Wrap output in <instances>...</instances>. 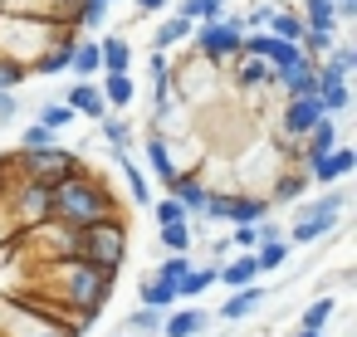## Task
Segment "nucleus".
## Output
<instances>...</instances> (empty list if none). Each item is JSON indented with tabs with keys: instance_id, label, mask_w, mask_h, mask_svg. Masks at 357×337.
Here are the masks:
<instances>
[{
	"instance_id": "1",
	"label": "nucleus",
	"mask_w": 357,
	"mask_h": 337,
	"mask_svg": "<svg viewBox=\"0 0 357 337\" xmlns=\"http://www.w3.org/2000/svg\"><path fill=\"white\" fill-rule=\"evenodd\" d=\"M35 283H40V293H50V298H54V303H50V313L69 308V322L84 332V327H93V322H98V313L108 308L118 274H108V269H98V264H84V259H64V264H54V269L35 274ZM59 318H64V313H59Z\"/></svg>"
},
{
	"instance_id": "2",
	"label": "nucleus",
	"mask_w": 357,
	"mask_h": 337,
	"mask_svg": "<svg viewBox=\"0 0 357 337\" xmlns=\"http://www.w3.org/2000/svg\"><path fill=\"white\" fill-rule=\"evenodd\" d=\"M113 215H123V201H118V196H113V186H108L103 176H93L89 166L54 186V220H59V225L84 230V225L113 220Z\"/></svg>"
},
{
	"instance_id": "3",
	"label": "nucleus",
	"mask_w": 357,
	"mask_h": 337,
	"mask_svg": "<svg viewBox=\"0 0 357 337\" xmlns=\"http://www.w3.org/2000/svg\"><path fill=\"white\" fill-rule=\"evenodd\" d=\"M64 35H79L74 25H59V20H45V15H10L0 10V59H10L20 69H35V59L64 40Z\"/></svg>"
},
{
	"instance_id": "4",
	"label": "nucleus",
	"mask_w": 357,
	"mask_h": 337,
	"mask_svg": "<svg viewBox=\"0 0 357 337\" xmlns=\"http://www.w3.org/2000/svg\"><path fill=\"white\" fill-rule=\"evenodd\" d=\"M342 215H347V186H323L318 201H298L294 205V215L284 225V240L289 244H318V240H328L342 225Z\"/></svg>"
},
{
	"instance_id": "5",
	"label": "nucleus",
	"mask_w": 357,
	"mask_h": 337,
	"mask_svg": "<svg viewBox=\"0 0 357 337\" xmlns=\"http://www.w3.org/2000/svg\"><path fill=\"white\" fill-rule=\"evenodd\" d=\"M74 259L98 264V269H108V274H123V264H128V215L84 225V230L74 235Z\"/></svg>"
},
{
	"instance_id": "6",
	"label": "nucleus",
	"mask_w": 357,
	"mask_h": 337,
	"mask_svg": "<svg viewBox=\"0 0 357 337\" xmlns=\"http://www.w3.org/2000/svg\"><path fill=\"white\" fill-rule=\"evenodd\" d=\"M240 40H245V20L225 10L220 20L196 25L186 45L196 49V59H201V64H211V69H230V64L240 59Z\"/></svg>"
},
{
	"instance_id": "7",
	"label": "nucleus",
	"mask_w": 357,
	"mask_h": 337,
	"mask_svg": "<svg viewBox=\"0 0 357 337\" xmlns=\"http://www.w3.org/2000/svg\"><path fill=\"white\" fill-rule=\"evenodd\" d=\"M10 166L20 181H40V186H59L74 171H84V157L74 147H40V152H10Z\"/></svg>"
},
{
	"instance_id": "8",
	"label": "nucleus",
	"mask_w": 357,
	"mask_h": 337,
	"mask_svg": "<svg viewBox=\"0 0 357 337\" xmlns=\"http://www.w3.org/2000/svg\"><path fill=\"white\" fill-rule=\"evenodd\" d=\"M352 171H357V147L337 142L328 157H318V162L308 166V181H313V186H337V181H347Z\"/></svg>"
},
{
	"instance_id": "9",
	"label": "nucleus",
	"mask_w": 357,
	"mask_h": 337,
	"mask_svg": "<svg viewBox=\"0 0 357 337\" xmlns=\"http://www.w3.org/2000/svg\"><path fill=\"white\" fill-rule=\"evenodd\" d=\"M64 108H69L74 118H89V123H103V118H108V103H103L98 79H74L69 93H64Z\"/></svg>"
},
{
	"instance_id": "10",
	"label": "nucleus",
	"mask_w": 357,
	"mask_h": 337,
	"mask_svg": "<svg viewBox=\"0 0 357 337\" xmlns=\"http://www.w3.org/2000/svg\"><path fill=\"white\" fill-rule=\"evenodd\" d=\"M318 118H323L318 98H284V108H279V137L284 142H298Z\"/></svg>"
},
{
	"instance_id": "11",
	"label": "nucleus",
	"mask_w": 357,
	"mask_h": 337,
	"mask_svg": "<svg viewBox=\"0 0 357 337\" xmlns=\"http://www.w3.org/2000/svg\"><path fill=\"white\" fill-rule=\"evenodd\" d=\"M137 152H142V171H147V181H162V191H167V186L176 181L167 137H157V132H142V137H137Z\"/></svg>"
},
{
	"instance_id": "12",
	"label": "nucleus",
	"mask_w": 357,
	"mask_h": 337,
	"mask_svg": "<svg viewBox=\"0 0 357 337\" xmlns=\"http://www.w3.org/2000/svg\"><path fill=\"white\" fill-rule=\"evenodd\" d=\"M308 186H313V181H308V171H303V166H279V171H274V181H269V191H264V196H269V210L298 205V201L308 196Z\"/></svg>"
},
{
	"instance_id": "13",
	"label": "nucleus",
	"mask_w": 357,
	"mask_h": 337,
	"mask_svg": "<svg viewBox=\"0 0 357 337\" xmlns=\"http://www.w3.org/2000/svg\"><path fill=\"white\" fill-rule=\"evenodd\" d=\"M230 84H235V93H264V88H274V69H269L264 59L240 54L235 69H230Z\"/></svg>"
},
{
	"instance_id": "14",
	"label": "nucleus",
	"mask_w": 357,
	"mask_h": 337,
	"mask_svg": "<svg viewBox=\"0 0 357 337\" xmlns=\"http://www.w3.org/2000/svg\"><path fill=\"white\" fill-rule=\"evenodd\" d=\"M167 196H172L191 220H201V210H206V201H211V186H206V176L196 171V176H176V181L167 186Z\"/></svg>"
},
{
	"instance_id": "15",
	"label": "nucleus",
	"mask_w": 357,
	"mask_h": 337,
	"mask_svg": "<svg viewBox=\"0 0 357 337\" xmlns=\"http://www.w3.org/2000/svg\"><path fill=\"white\" fill-rule=\"evenodd\" d=\"M264 303H269V288H264V283H245V288H235V293L220 303V318H225V322H240V318H255Z\"/></svg>"
},
{
	"instance_id": "16",
	"label": "nucleus",
	"mask_w": 357,
	"mask_h": 337,
	"mask_svg": "<svg viewBox=\"0 0 357 337\" xmlns=\"http://www.w3.org/2000/svg\"><path fill=\"white\" fill-rule=\"evenodd\" d=\"M206 327H211V313L206 308H172L162 318V332L157 337H206Z\"/></svg>"
},
{
	"instance_id": "17",
	"label": "nucleus",
	"mask_w": 357,
	"mask_h": 337,
	"mask_svg": "<svg viewBox=\"0 0 357 337\" xmlns=\"http://www.w3.org/2000/svg\"><path fill=\"white\" fill-rule=\"evenodd\" d=\"M98 88H103L108 113H128L137 103V79L132 74H98Z\"/></svg>"
},
{
	"instance_id": "18",
	"label": "nucleus",
	"mask_w": 357,
	"mask_h": 337,
	"mask_svg": "<svg viewBox=\"0 0 357 337\" xmlns=\"http://www.w3.org/2000/svg\"><path fill=\"white\" fill-rule=\"evenodd\" d=\"M98 137L108 142V152H123V157H132V147H137V127H132L128 113H108L98 123Z\"/></svg>"
},
{
	"instance_id": "19",
	"label": "nucleus",
	"mask_w": 357,
	"mask_h": 337,
	"mask_svg": "<svg viewBox=\"0 0 357 337\" xmlns=\"http://www.w3.org/2000/svg\"><path fill=\"white\" fill-rule=\"evenodd\" d=\"M215 283H225L230 293L245 288V283H259V264H255V254H230V259H220V264H215Z\"/></svg>"
},
{
	"instance_id": "20",
	"label": "nucleus",
	"mask_w": 357,
	"mask_h": 337,
	"mask_svg": "<svg viewBox=\"0 0 357 337\" xmlns=\"http://www.w3.org/2000/svg\"><path fill=\"white\" fill-rule=\"evenodd\" d=\"M69 74H74V79H98V74H103L98 35H79V40H74V49H69Z\"/></svg>"
},
{
	"instance_id": "21",
	"label": "nucleus",
	"mask_w": 357,
	"mask_h": 337,
	"mask_svg": "<svg viewBox=\"0 0 357 337\" xmlns=\"http://www.w3.org/2000/svg\"><path fill=\"white\" fill-rule=\"evenodd\" d=\"M137 308H152V313H162V318H167V313L176 308V288H172V283H162L157 274H142V279H137Z\"/></svg>"
},
{
	"instance_id": "22",
	"label": "nucleus",
	"mask_w": 357,
	"mask_h": 337,
	"mask_svg": "<svg viewBox=\"0 0 357 337\" xmlns=\"http://www.w3.org/2000/svg\"><path fill=\"white\" fill-rule=\"evenodd\" d=\"M74 40L79 35H64V40H54L40 59H35V69H30V79H59V74H69V49H74Z\"/></svg>"
},
{
	"instance_id": "23",
	"label": "nucleus",
	"mask_w": 357,
	"mask_h": 337,
	"mask_svg": "<svg viewBox=\"0 0 357 337\" xmlns=\"http://www.w3.org/2000/svg\"><path fill=\"white\" fill-rule=\"evenodd\" d=\"M98 59L103 74H132V45L123 35H98Z\"/></svg>"
},
{
	"instance_id": "24",
	"label": "nucleus",
	"mask_w": 357,
	"mask_h": 337,
	"mask_svg": "<svg viewBox=\"0 0 357 337\" xmlns=\"http://www.w3.org/2000/svg\"><path fill=\"white\" fill-rule=\"evenodd\" d=\"M191 30H196L191 20H181V15H172V10H167V15H162V25L152 30V40H147V45L167 54V49H176V45H186V40H191Z\"/></svg>"
},
{
	"instance_id": "25",
	"label": "nucleus",
	"mask_w": 357,
	"mask_h": 337,
	"mask_svg": "<svg viewBox=\"0 0 357 337\" xmlns=\"http://www.w3.org/2000/svg\"><path fill=\"white\" fill-rule=\"evenodd\" d=\"M279 93H284V98H313V93H318V64H313V59H303L294 74H284V79H279Z\"/></svg>"
},
{
	"instance_id": "26",
	"label": "nucleus",
	"mask_w": 357,
	"mask_h": 337,
	"mask_svg": "<svg viewBox=\"0 0 357 337\" xmlns=\"http://www.w3.org/2000/svg\"><path fill=\"white\" fill-rule=\"evenodd\" d=\"M113 162L123 166V181H128V201L132 205H152V181H147V171L132 162V157H123V152H113Z\"/></svg>"
},
{
	"instance_id": "27",
	"label": "nucleus",
	"mask_w": 357,
	"mask_h": 337,
	"mask_svg": "<svg viewBox=\"0 0 357 337\" xmlns=\"http://www.w3.org/2000/svg\"><path fill=\"white\" fill-rule=\"evenodd\" d=\"M157 249L162 254H191L196 249V225H157Z\"/></svg>"
},
{
	"instance_id": "28",
	"label": "nucleus",
	"mask_w": 357,
	"mask_h": 337,
	"mask_svg": "<svg viewBox=\"0 0 357 337\" xmlns=\"http://www.w3.org/2000/svg\"><path fill=\"white\" fill-rule=\"evenodd\" d=\"M30 123H40V127H50V132H59V137H64L79 118L64 108V98H50V103H35V118H30Z\"/></svg>"
},
{
	"instance_id": "29",
	"label": "nucleus",
	"mask_w": 357,
	"mask_h": 337,
	"mask_svg": "<svg viewBox=\"0 0 357 337\" xmlns=\"http://www.w3.org/2000/svg\"><path fill=\"white\" fill-rule=\"evenodd\" d=\"M264 35H274V40H284V45H298V40H303V20H298V10H294V6H279Z\"/></svg>"
},
{
	"instance_id": "30",
	"label": "nucleus",
	"mask_w": 357,
	"mask_h": 337,
	"mask_svg": "<svg viewBox=\"0 0 357 337\" xmlns=\"http://www.w3.org/2000/svg\"><path fill=\"white\" fill-rule=\"evenodd\" d=\"M206 288H215V264H191V274L176 283V303H186V298H201Z\"/></svg>"
},
{
	"instance_id": "31",
	"label": "nucleus",
	"mask_w": 357,
	"mask_h": 337,
	"mask_svg": "<svg viewBox=\"0 0 357 337\" xmlns=\"http://www.w3.org/2000/svg\"><path fill=\"white\" fill-rule=\"evenodd\" d=\"M337 318V298H328V293H318L308 308H303V318H298V327H308V332H328V322Z\"/></svg>"
},
{
	"instance_id": "32",
	"label": "nucleus",
	"mask_w": 357,
	"mask_h": 337,
	"mask_svg": "<svg viewBox=\"0 0 357 337\" xmlns=\"http://www.w3.org/2000/svg\"><path fill=\"white\" fill-rule=\"evenodd\" d=\"M172 15H181L191 25H206V20H220L225 6H215V0H172Z\"/></svg>"
},
{
	"instance_id": "33",
	"label": "nucleus",
	"mask_w": 357,
	"mask_h": 337,
	"mask_svg": "<svg viewBox=\"0 0 357 337\" xmlns=\"http://www.w3.org/2000/svg\"><path fill=\"white\" fill-rule=\"evenodd\" d=\"M323 69H328V74H337V79H352V74H357V45H347V40H333V49H328Z\"/></svg>"
},
{
	"instance_id": "34",
	"label": "nucleus",
	"mask_w": 357,
	"mask_h": 337,
	"mask_svg": "<svg viewBox=\"0 0 357 337\" xmlns=\"http://www.w3.org/2000/svg\"><path fill=\"white\" fill-rule=\"evenodd\" d=\"M289 254H294V244H289V240H269V244H259V249H255L259 279H264V274H279V269L289 264Z\"/></svg>"
},
{
	"instance_id": "35",
	"label": "nucleus",
	"mask_w": 357,
	"mask_h": 337,
	"mask_svg": "<svg viewBox=\"0 0 357 337\" xmlns=\"http://www.w3.org/2000/svg\"><path fill=\"white\" fill-rule=\"evenodd\" d=\"M118 332H132V337H157V332H162V313H152V308H132V313H123Z\"/></svg>"
},
{
	"instance_id": "36",
	"label": "nucleus",
	"mask_w": 357,
	"mask_h": 337,
	"mask_svg": "<svg viewBox=\"0 0 357 337\" xmlns=\"http://www.w3.org/2000/svg\"><path fill=\"white\" fill-rule=\"evenodd\" d=\"M108 15H113V6L108 0H79V10H74V30H103L108 25Z\"/></svg>"
},
{
	"instance_id": "37",
	"label": "nucleus",
	"mask_w": 357,
	"mask_h": 337,
	"mask_svg": "<svg viewBox=\"0 0 357 337\" xmlns=\"http://www.w3.org/2000/svg\"><path fill=\"white\" fill-rule=\"evenodd\" d=\"M274 10H279V0H250V10L240 15L245 20V35H264L269 20H274Z\"/></svg>"
},
{
	"instance_id": "38",
	"label": "nucleus",
	"mask_w": 357,
	"mask_h": 337,
	"mask_svg": "<svg viewBox=\"0 0 357 337\" xmlns=\"http://www.w3.org/2000/svg\"><path fill=\"white\" fill-rule=\"evenodd\" d=\"M191 264H196L191 254H162V264H157L152 274H157L162 283H172V288H176V283H181V279L191 274Z\"/></svg>"
},
{
	"instance_id": "39",
	"label": "nucleus",
	"mask_w": 357,
	"mask_h": 337,
	"mask_svg": "<svg viewBox=\"0 0 357 337\" xmlns=\"http://www.w3.org/2000/svg\"><path fill=\"white\" fill-rule=\"evenodd\" d=\"M147 210L157 215V225H186V220H191V215H186V210H181L167 191H162V196H152V205H147Z\"/></svg>"
},
{
	"instance_id": "40",
	"label": "nucleus",
	"mask_w": 357,
	"mask_h": 337,
	"mask_svg": "<svg viewBox=\"0 0 357 337\" xmlns=\"http://www.w3.org/2000/svg\"><path fill=\"white\" fill-rule=\"evenodd\" d=\"M54 142H59V132H50V127L30 123V127L20 132V147H15V152H40V147H54Z\"/></svg>"
},
{
	"instance_id": "41",
	"label": "nucleus",
	"mask_w": 357,
	"mask_h": 337,
	"mask_svg": "<svg viewBox=\"0 0 357 337\" xmlns=\"http://www.w3.org/2000/svg\"><path fill=\"white\" fill-rule=\"evenodd\" d=\"M25 84H30V69L10 64V59H0V93H20Z\"/></svg>"
},
{
	"instance_id": "42",
	"label": "nucleus",
	"mask_w": 357,
	"mask_h": 337,
	"mask_svg": "<svg viewBox=\"0 0 357 337\" xmlns=\"http://www.w3.org/2000/svg\"><path fill=\"white\" fill-rule=\"evenodd\" d=\"M225 240H230V249H235V254H255V249H259L255 225H230V235H225Z\"/></svg>"
},
{
	"instance_id": "43",
	"label": "nucleus",
	"mask_w": 357,
	"mask_h": 337,
	"mask_svg": "<svg viewBox=\"0 0 357 337\" xmlns=\"http://www.w3.org/2000/svg\"><path fill=\"white\" fill-rule=\"evenodd\" d=\"M25 113V103H20V93H0V127H10L15 118Z\"/></svg>"
},
{
	"instance_id": "44",
	"label": "nucleus",
	"mask_w": 357,
	"mask_h": 337,
	"mask_svg": "<svg viewBox=\"0 0 357 337\" xmlns=\"http://www.w3.org/2000/svg\"><path fill=\"white\" fill-rule=\"evenodd\" d=\"M132 6H137V20H147V15H167L172 0H132Z\"/></svg>"
},
{
	"instance_id": "45",
	"label": "nucleus",
	"mask_w": 357,
	"mask_h": 337,
	"mask_svg": "<svg viewBox=\"0 0 357 337\" xmlns=\"http://www.w3.org/2000/svg\"><path fill=\"white\" fill-rule=\"evenodd\" d=\"M10 186H15V166H10V157H0V205H6Z\"/></svg>"
},
{
	"instance_id": "46",
	"label": "nucleus",
	"mask_w": 357,
	"mask_h": 337,
	"mask_svg": "<svg viewBox=\"0 0 357 337\" xmlns=\"http://www.w3.org/2000/svg\"><path fill=\"white\" fill-rule=\"evenodd\" d=\"M294 337H328V332H308V327H294Z\"/></svg>"
},
{
	"instance_id": "47",
	"label": "nucleus",
	"mask_w": 357,
	"mask_h": 337,
	"mask_svg": "<svg viewBox=\"0 0 357 337\" xmlns=\"http://www.w3.org/2000/svg\"><path fill=\"white\" fill-rule=\"evenodd\" d=\"M215 6H230V0H215Z\"/></svg>"
},
{
	"instance_id": "48",
	"label": "nucleus",
	"mask_w": 357,
	"mask_h": 337,
	"mask_svg": "<svg viewBox=\"0 0 357 337\" xmlns=\"http://www.w3.org/2000/svg\"><path fill=\"white\" fill-rule=\"evenodd\" d=\"M108 6H123V0H108Z\"/></svg>"
},
{
	"instance_id": "49",
	"label": "nucleus",
	"mask_w": 357,
	"mask_h": 337,
	"mask_svg": "<svg viewBox=\"0 0 357 337\" xmlns=\"http://www.w3.org/2000/svg\"><path fill=\"white\" fill-rule=\"evenodd\" d=\"M118 337H132V332H118Z\"/></svg>"
}]
</instances>
